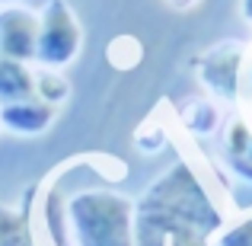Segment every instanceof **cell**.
<instances>
[{"label":"cell","mask_w":252,"mask_h":246,"mask_svg":"<svg viewBox=\"0 0 252 246\" xmlns=\"http://www.w3.org/2000/svg\"><path fill=\"white\" fill-rule=\"evenodd\" d=\"M246 45L227 38V42L211 45L208 51L195 58V77L211 99H223V103H236L243 96V70H246Z\"/></svg>","instance_id":"277c9868"},{"label":"cell","mask_w":252,"mask_h":246,"mask_svg":"<svg viewBox=\"0 0 252 246\" xmlns=\"http://www.w3.org/2000/svg\"><path fill=\"white\" fill-rule=\"evenodd\" d=\"M0 246H38L32 237V221L26 208L0 205Z\"/></svg>","instance_id":"30bf717a"},{"label":"cell","mask_w":252,"mask_h":246,"mask_svg":"<svg viewBox=\"0 0 252 246\" xmlns=\"http://www.w3.org/2000/svg\"><path fill=\"white\" fill-rule=\"evenodd\" d=\"M169 6H176V10H191V6H198L201 0H166Z\"/></svg>","instance_id":"5bb4252c"},{"label":"cell","mask_w":252,"mask_h":246,"mask_svg":"<svg viewBox=\"0 0 252 246\" xmlns=\"http://www.w3.org/2000/svg\"><path fill=\"white\" fill-rule=\"evenodd\" d=\"M227 214L189 160H176L134 198V246H169L172 237L214 240Z\"/></svg>","instance_id":"7a4b0ae2"},{"label":"cell","mask_w":252,"mask_h":246,"mask_svg":"<svg viewBox=\"0 0 252 246\" xmlns=\"http://www.w3.org/2000/svg\"><path fill=\"white\" fill-rule=\"evenodd\" d=\"M169 246H214L211 240H204V237H191V234H182V237H172Z\"/></svg>","instance_id":"4fadbf2b"},{"label":"cell","mask_w":252,"mask_h":246,"mask_svg":"<svg viewBox=\"0 0 252 246\" xmlns=\"http://www.w3.org/2000/svg\"><path fill=\"white\" fill-rule=\"evenodd\" d=\"M35 96L45 99L48 105H55V109H61L70 96V80L64 77V70L35 68Z\"/></svg>","instance_id":"8fae6325"},{"label":"cell","mask_w":252,"mask_h":246,"mask_svg":"<svg viewBox=\"0 0 252 246\" xmlns=\"http://www.w3.org/2000/svg\"><path fill=\"white\" fill-rule=\"evenodd\" d=\"M35 96V64H19L0 58V105Z\"/></svg>","instance_id":"52a82bcc"},{"label":"cell","mask_w":252,"mask_h":246,"mask_svg":"<svg viewBox=\"0 0 252 246\" xmlns=\"http://www.w3.org/2000/svg\"><path fill=\"white\" fill-rule=\"evenodd\" d=\"M182 125L195 138L217 135V128H220V109H217V103L211 96H195L182 105Z\"/></svg>","instance_id":"9c48e42d"},{"label":"cell","mask_w":252,"mask_h":246,"mask_svg":"<svg viewBox=\"0 0 252 246\" xmlns=\"http://www.w3.org/2000/svg\"><path fill=\"white\" fill-rule=\"evenodd\" d=\"M35 42H38V10H29L23 3L0 6V58L35 64Z\"/></svg>","instance_id":"5b68a950"},{"label":"cell","mask_w":252,"mask_h":246,"mask_svg":"<svg viewBox=\"0 0 252 246\" xmlns=\"http://www.w3.org/2000/svg\"><path fill=\"white\" fill-rule=\"evenodd\" d=\"M10 3H19V0H0V6H10Z\"/></svg>","instance_id":"2e32d148"},{"label":"cell","mask_w":252,"mask_h":246,"mask_svg":"<svg viewBox=\"0 0 252 246\" xmlns=\"http://www.w3.org/2000/svg\"><path fill=\"white\" fill-rule=\"evenodd\" d=\"M214 246H252V211H246L243 217L223 224V230L211 240Z\"/></svg>","instance_id":"7c38bea8"},{"label":"cell","mask_w":252,"mask_h":246,"mask_svg":"<svg viewBox=\"0 0 252 246\" xmlns=\"http://www.w3.org/2000/svg\"><path fill=\"white\" fill-rule=\"evenodd\" d=\"M80 48H83V26L70 0H45L38 6L35 68L64 70L77 61Z\"/></svg>","instance_id":"3957f363"},{"label":"cell","mask_w":252,"mask_h":246,"mask_svg":"<svg viewBox=\"0 0 252 246\" xmlns=\"http://www.w3.org/2000/svg\"><path fill=\"white\" fill-rule=\"evenodd\" d=\"M223 147H227V160L240 173L243 179L252 182V128L246 118H233L223 131Z\"/></svg>","instance_id":"ba28073f"},{"label":"cell","mask_w":252,"mask_h":246,"mask_svg":"<svg viewBox=\"0 0 252 246\" xmlns=\"http://www.w3.org/2000/svg\"><path fill=\"white\" fill-rule=\"evenodd\" d=\"M240 16L252 26V0H240Z\"/></svg>","instance_id":"9a60e30c"},{"label":"cell","mask_w":252,"mask_h":246,"mask_svg":"<svg viewBox=\"0 0 252 246\" xmlns=\"http://www.w3.org/2000/svg\"><path fill=\"white\" fill-rule=\"evenodd\" d=\"M55 118H58V109L48 105L45 99H38V96L0 105V128L10 131V135H19V138L45 135V131L55 125Z\"/></svg>","instance_id":"8992f818"},{"label":"cell","mask_w":252,"mask_h":246,"mask_svg":"<svg viewBox=\"0 0 252 246\" xmlns=\"http://www.w3.org/2000/svg\"><path fill=\"white\" fill-rule=\"evenodd\" d=\"M51 189L38 205L48 246H134V198L112 182H70L51 170Z\"/></svg>","instance_id":"6da1fadb"}]
</instances>
